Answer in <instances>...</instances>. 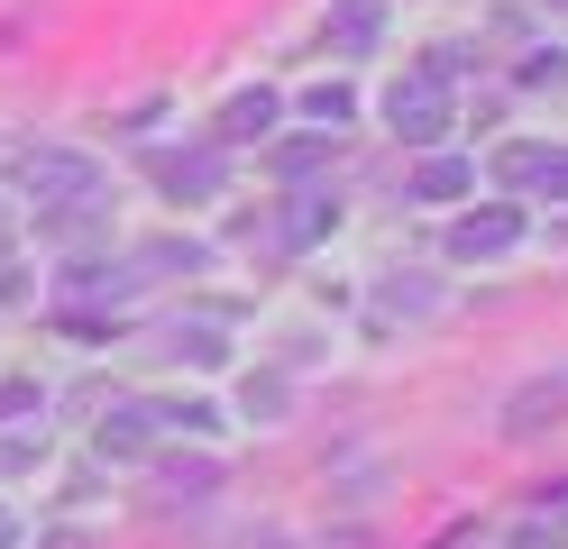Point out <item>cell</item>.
Returning <instances> with one entry per match:
<instances>
[{
    "instance_id": "cell-11",
    "label": "cell",
    "mask_w": 568,
    "mask_h": 549,
    "mask_svg": "<svg viewBox=\"0 0 568 549\" xmlns=\"http://www.w3.org/2000/svg\"><path fill=\"white\" fill-rule=\"evenodd\" d=\"M174 357H193V366H221L230 348H221V339H211V329H174Z\"/></svg>"
},
{
    "instance_id": "cell-3",
    "label": "cell",
    "mask_w": 568,
    "mask_h": 549,
    "mask_svg": "<svg viewBox=\"0 0 568 549\" xmlns=\"http://www.w3.org/2000/svg\"><path fill=\"white\" fill-rule=\"evenodd\" d=\"M495 174L514 183V193H541V202H568V146H541V138H514Z\"/></svg>"
},
{
    "instance_id": "cell-5",
    "label": "cell",
    "mask_w": 568,
    "mask_h": 549,
    "mask_svg": "<svg viewBox=\"0 0 568 549\" xmlns=\"http://www.w3.org/2000/svg\"><path fill=\"white\" fill-rule=\"evenodd\" d=\"M385 28V0H339V10L322 19V55H367Z\"/></svg>"
},
{
    "instance_id": "cell-2",
    "label": "cell",
    "mask_w": 568,
    "mask_h": 549,
    "mask_svg": "<svg viewBox=\"0 0 568 549\" xmlns=\"http://www.w3.org/2000/svg\"><path fill=\"white\" fill-rule=\"evenodd\" d=\"M385 120H395L404 138H449V92H440V73L432 64H413V73H395V83H385Z\"/></svg>"
},
{
    "instance_id": "cell-7",
    "label": "cell",
    "mask_w": 568,
    "mask_h": 549,
    "mask_svg": "<svg viewBox=\"0 0 568 549\" xmlns=\"http://www.w3.org/2000/svg\"><path fill=\"white\" fill-rule=\"evenodd\" d=\"M275 110H284V101H275L266 83H257V92H239V101L221 110V138H239V146H247V138H266V129H275Z\"/></svg>"
},
{
    "instance_id": "cell-1",
    "label": "cell",
    "mask_w": 568,
    "mask_h": 549,
    "mask_svg": "<svg viewBox=\"0 0 568 549\" xmlns=\"http://www.w3.org/2000/svg\"><path fill=\"white\" fill-rule=\"evenodd\" d=\"M10 183H19L38 211H83V202H101V165L74 156V146H19V156H10Z\"/></svg>"
},
{
    "instance_id": "cell-6",
    "label": "cell",
    "mask_w": 568,
    "mask_h": 549,
    "mask_svg": "<svg viewBox=\"0 0 568 549\" xmlns=\"http://www.w3.org/2000/svg\"><path fill=\"white\" fill-rule=\"evenodd\" d=\"M541 413H550V421L568 413V376H550V385H523V394L505 403V430H514V439H523V430H541Z\"/></svg>"
},
{
    "instance_id": "cell-10",
    "label": "cell",
    "mask_w": 568,
    "mask_h": 549,
    "mask_svg": "<svg viewBox=\"0 0 568 549\" xmlns=\"http://www.w3.org/2000/svg\"><path fill=\"white\" fill-rule=\"evenodd\" d=\"M458 183H468V165H458V156H440V165H422V174H413V193H422V202H449Z\"/></svg>"
},
{
    "instance_id": "cell-8",
    "label": "cell",
    "mask_w": 568,
    "mask_h": 549,
    "mask_svg": "<svg viewBox=\"0 0 568 549\" xmlns=\"http://www.w3.org/2000/svg\"><path fill=\"white\" fill-rule=\"evenodd\" d=\"M165 193H221V156H156Z\"/></svg>"
},
{
    "instance_id": "cell-14",
    "label": "cell",
    "mask_w": 568,
    "mask_h": 549,
    "mask_svg": "<svg viewBox=\"0 0 568 549\" xmlns=\"http://www.w3.org/2000/svg\"><path fill=\"white\" fill-rule=\"evenodd\" d=\"M559 10H568V0H559Z\"/></svg>"
},
{
    "instance_id": "cell-4",
    "label": "cell",
    "mask_w": 568,
    "mask_h": 549,
    "mask_svg": "<svg viewBox=\"0 0 568 549\" xmlns=\"http://www.w3.org/2000/svg\"><path fill=\"white\" fill-rule=\"evenodd\" d=\"M523 238V211H468V220H449V256L458 266H486V256H505Z\"/></svg>"
},
{
    "instance_id": "cell-13",
    "label": "cell",
    "mask_w": 568,
    "mask_h": 549,
    "mask_svg": "<svg viewBox=\"0 0 568 549\" xmlns=\"http://www.w3.org/2000/svg\"><path fill=\"white\" fill-rule=\"evenodd\" d=\"M0 549H10V512H0Z\"/></svg>"
},
{
    "instance_id": "cell-9",
    "label": "cell",
    "mask_w": 568,
    "mask_h": 549,
    "mask_svg": "<svg viewBox=\"0 0 568 549\" xmlns=\"http://www.w3.org/2000/svg\"><path fill=\"white\" fill-rule=\"evenodd\" d=\"M303 110H312V120H322V129H339V120H358V101H348L339 83H312V92H303Z\"/></svg>"
},
{
    "instance_id": "cell-12",
    "label": "cell",
    "mask_w": 568,
    "mask_h": 549,
    "mask_svg": "<svg viewBox=\"0 0 568 549\" xmlns=\"http://www.w3.org/2000/svg\"><path fill=\"white\" fill-rule=\"evenodd\" d=\"M19 413H38V385H0V421H19Z\"/></svg>"
}]
</instances>
